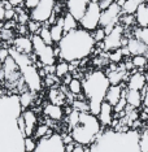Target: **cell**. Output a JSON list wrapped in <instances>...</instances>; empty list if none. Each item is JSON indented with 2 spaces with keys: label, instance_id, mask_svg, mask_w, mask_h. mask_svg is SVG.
<instances>
[{
  "label": "cell",
  "instance_id": "f35d334b",
  "mask_svg": "<svg viewBox=\"0 0 148 152\" xmlns=\"http://www.w3.org/2000/svg\"><path fill=\"white\" fill-rule=\"evenodd\" d=\"M17 127H18V130L21 131V134L23 137H25V121H23V117H22V115L21 116H18L17 117Z\"/></svg>",
  "mask_w": 148,
  "mask_h": 152
},
{
  "label": "cell",
  "instance_id": "836d02e7",
  "mask_svg": "<svg viewBox=\"0 0 148 152\" xmlns=\"http://www.w3.org/2000/svg\"><path fill=\"white\" fill-rule=\"evenodd\" d=\"M92 37H94V39H95L96 43L104 42V39H105V37H106L105 29H104V27H101V26H99L98 29H95L94 31H92Z\"/></svg>",
  "mask_w": 148,
  "mask_h": 152
},
{
  "label": "cell",
  "instance_id": "7bdbcfd3",
  "mask_svg": "<svg viewBox=\"0 0 148 152\" xmlns=\"http://www.w3.org/2000/svg\"><path fill=\"white\" fill-rule=\"evenodd\" d=\"M9 56V48H4V47H0V60L4 63V60Z\"/></svg>",
  "mask_w": 148,
  "mask_h": 152
},
{
  "label": "cell",
  "instance_id": "30bf717a",
  "mask_svg": "<svg viewBox=\"0 0 148 152\" xmlns=\"http://www.w3.org/2000/svg\"><path fill=\"white\" fill-rule=\"evenodd\" d=\"M56 5V0H40L35 8L30 11V20H34L40 23L48 22L51 16L55 13Z\"/></svg>",
  "mask_w": 148,
  "mask_h": 152
},
{
  "label": "cell",
  "instance_id": "e0dca14e",
  "mask_svg": "<svg viewBox=\"0 0 148 152\" xmlns=\"http://www.w3.org/2000/svg\"><path fill=\"white\" fill-rule=\"evenodd\" d=\"M126 47L129 48L130 55L135 56V55H147L148 52V46L140 39H138L136 37H131L127 40Z\"/></svg>",
  "mask_w": 148,
  "mask_h": 152
},
{
  "label": "cell",
  "instance_id": "d590c367",
  "mask_svg": "<svg viewBox=\"0 0 148 152\" xmlns=\"http://www.w3.org/2000/svg\"><path fill=\"white\" fill-rule=\"evenodd\" d=\"M36 147V142L33 137H23V148L27 152H34Z\"/></svg>",
  "mask_w": 148,
  "mask_h": 152
},
{
  "label": "cell",
  "instance_id": "d6986e66",
  "mask_svg": "<svg viewBox=\"0 0 148 152\" xmlns=\"http://www.w3.org/2000/svg\"><path fill=\"white\" fill-rule=\"evenodd\" d=\"M135 15V21L138 27H148V4L147 3H142L138 7Z\"/></svg>",
  "mask_w": 148,
  "mask_h": 152
},
{
  "label": "cell",
  "instance_id": "7a4b0ae2",
  "mask_svg": "<svg viewBox=\"0 0 148 152\" xmlns=\"http://www.w3.org/2000/svg\"><path fill=\"white\" fill-rule=\"evenodd\" d=\"M139 131L135 129L120 131H101L91 144L90 152H142L139 147Z\"/></svg>",
  "mask_w": 148,
  "mask_h": 152
},
{
  "label": "cell",
  "instance_id": "8fae6325",
  "mask_svg": "<svg viewBox=\"0 0 148 152\" xmlns=\"http://www.w3.org/2000/svg\"><path fill=\"white\" fill-rule=\"evenodd\" d=\"M122 16V8L117 3H113L111 7L101 11L100 17V26L105 29V33L108 34L112 31V29L120 22V17Z\"/></svg>",
  "mask_w": 148,
  "mask_h": 152
},
{
  "label": "cell",
  "instance_id": "ab89813d",
  "mask_svg": "<svg viewBox=\"0 0 148 152\" xmlns=\"http://www.w3.org/2000/svg\"><path fill=\"white\" fill-rule=\"evenodd\" d=\"M39 1H40V0H25V8L33 11V9L38 5V3H39Z\"/></svg>",
  "mask_w": 148,
  "mask_h": 152
},
{
  "label": "cell",
  "instance_id": "cb8c5ba5",
  "mask_svg": "<svg viewBox=\"0 0 148 152\" xmlns=\"http://www.w3.org/2000/svg\"><path fill=\"white\" fill-rule=\"evenodd\" d=\"M144 1L146 0H126L122 7V13L123 15H134L136 12L138 7Z\"/></svg>",
  "mask_w": 148,
  "mask_h": 152
},
{
  "label": "cell",
  "instance_id": "5b68a950",
  "mask_svg": "<svg viewBox=\"0 0 148 152\" xmlns=\"http://www.w3.org/2000/svg\"><path fill=\"white\" fill-rule=\"evenodd\" d=\"M9 55L15 58L17 65H18V69L21 72L22 79L25 82L27 90L33 92H38L42 87V75L35 66V61L30 57V55L18 52L13 47L9 48Z\"/></svg>",
  "mask_w": 148,
  "mask_h": 152
},
{
  "label": "cell",
  "instance_id": "7dc6e473",
  "mask_svg": "<svg viewBox=\"0 0 148 152\" xmlns=\"http://www.w3.org/2000/svg\"><path fill=\"white\" fill-rule=\"evenodd\" d=\"M3 64H4V63H3V61L0 60V70H1V69H3Z\"/></svg>",
  "mask_w": 148,
  "mask_h": 152
},
{
  "label": "cell",
  "instance_id": "4316f807",
  "mask_svg": "<svg viewBox=\"0 0 148 152\" xmlns=\"http://www.w3.org/2000/svg\"><path fill=\"white\" fill-rule=\"evenodd\" d=\"M69 70H70V65H69L68 61H60L58 64H56V70H55V75L57 78H64L66 74H69Z\"/></svg>",
  "mask_w": 148,
  "mask_h": 152
},
{
  "label": "cell",
  "instance_id": "f6af8a7d",
  "mask_svg": "<svg viewBox=\"0 0 148 152\" xmlns=\"http://www.w3.org/2000/svg\"><path fill=\"white\" fill-rule=\"evenodd\" d=\"M4 12H5L4 5H3V3H0V22L4 20Z\"/></svg>",
  "mask_w": 148,
  "mask_h": 152
},
{
  "label": "cell",
  "instance_id": "1f68e13d",
  "mask_svg": "<svg viewBox=\"0 0 148 152\" xmlns=\"http://www.w3.org/2000/svg\"><path fill=\"white\" fill-rule=\"evenodd\" d=\"M108 58H109V61H111V63H113V64H120V63H122L123 53H122L121 48H118V50L109 52V53H108Z\"/></svg>",
  "mask_w": 148,
  "mask_h": 152
},
{
  "label": "cell",
  "instance_id": "603a6c76",
  "mask_svg": "<svg viewBox=\"0 0 148 152\" xmlns=\"http://www.w3.org/2000/svg\"><path fill=\"white\" fill-rule=\"evenodd\" d=\"M63 25H64V30L65 33H69V31H73V30L78 29L79 26V21H78L75 17L69 13L68 11L65 12V15L63 16Z\"/></svg>",
  "mask_w": 148,
  "mask_h": 152
},
{
  "label": "cell",
  "instance_id": "2e32d148",
  "mask_svg": "<svg viewBox=\"0 0 148 152\" xmlns=\"http://www.w3.org/2000/svg\"><path fill=\"white\" fill-rule=\"evenodd\" d=\"M13 48L18 52L31 55L33 53V40L26 35H20L13 40Z\"/></svg>",
  "mask_w": 148,
  "mask_h": 152
},
{
  "label": "cell",
  "instance_id": "e575fe53",
  "mask_svg": "<svg viewBox=\"0 0 148 152\" xmlns=\"http://www.w3.org/2000/svg\"><path fill=\"white\" fill-rule=\"evenodd\" d=\"M79 113L78 110L75 109H71V112L68 115V124H69V127L70 129H73V127L78 124V121H79Z\"/></svg>",
  "mask_w": 148,
  "mask_h": 152
},
{
  "label": "cell",
  "instance_id": "8992f818",
  "mask_svg": "<svg viewBox=\"0 0 148 152\" xmlns=\"http://www.w3.org/2000/svg\"><path fill=\"white\" fill-rule=\"evenodd\" d=\"M31 40H33V53L38 58V63L42 65V66L55 65L56 52H55L53 46L44 43L43 39L38 34H34L31 37Z\"/></svg>",
  "mask_w": 148,
  "mask_h": 152
},
{
  "label": "cell",
  "instance_id": "484cf974",
  "mask_svg": "<svg viewBox=\"0 0 148 152\" xmlns=\"http://www.w3.org/2000/svg\"><path fill=\"white\" fill-rule=\"evenodd\" d=\"M134 68H136L139 72H143L144 68L148 66V56L146 55H135L131 58Z\"/></svg>",
  "mask_w": 148,
  "mask_h": 152
},
{
  "label": "cell",
  "instance_id": "9a60e30c",
  "mask_svg": "<svg viewBox=\"0 0 148 152\" xmlns=\"http://www.w3.org/2000/svg\"><path fill=\"white\" fill-rule=\"evenodd\" d=\"M147 86V79L143 72H134L130 74V78L127 81V88L130 90H138V91H143Z\"/></svg>",
  "mask_w": 148,
  "mask_h": 152
},
{
  "label": "cell",
  "instance_id": "f546056e",
  "mask_svg": "<svg viewBox=\"0 0 148 152\" xmlns=\"http://www.w3.org/2000/svg\"><path fill=\"white\" fill-rule=\"evenodd\" d=\"M139 147L142 152H148V129H144L139 134Z\"/></svg>",
  "mask_w": 148,
  "mask_h": 152
},
{
  "label": "cell",
  "instance_id": "f1b7e54d",
  "mask_svg": "<svg viewBox=\"0 0 148 152\" xmlns=\"http://www.w3.org/2000/svg\"><path fill=\"white\" fill-rule=\"evenodd\" d=\"M50 134H52V131H50V126L46 125V124H40V125H36L33 137L36 138V139H40V138H44L50 135Z\"/></svg>",
  "mask_w": 148,
  "mask_h": 152
},
{
  "label": "cell",
  "instance_id": "c3c4849f",
  "mask_svg": "<svg viewBox=\"0 0 148 152\" xmlns=\"http://www.w3.org/2000/svg\"><path fill=\"white\" fill-rule=\"evenodd\" d=\"M0 87H1V78H0Z\"/></svg>",
  "mask_w": 148,
  "mask_h": 152
},
{
  "label": "cell",
  "instance_id": "ba28073f",
  "mask_svg": "<svg viewBox=\"0 0 148 152\" xmlns=\"http://www.w3.org/2000/svg\"><path fill=\"white\" fill-rule=\"evenodd\" d=\"M127 40H129V38L125 37V27L118 22L112 29V31L106 34L104 42H103L104 52H112V51L121 48L122 46H126Z\"/></svg>",
  "mask_w": 148,
  "mask_h": 152
},
{
  "label": "cell",
  "instance_id": "bcb514c9",
  "mask_svg": "<svg viewBox=\"0 0 148 152\" xmlns=\"http://www.w3.org/2000/svg\"><path fill=\"white\" fill-rule=\"evenodd\" d=\"M8 1L12 4V7H18L21 3H25V0H8Z\"/></svg>",
  "mask_w": 148,
  "mask_h": 152
},
{
  "label": "cell",
  "instance_id": "ee69618b",
  "mask_svg": "<svg viewBox=\"0 0 148 152\" xmlns=\"http://www.w3.org/2000/svg\"><path fill=\"white\" fill-rule=\"evenodd\" d=\"M85 146H82V144H75V147H74V150H73V152H86V150H85Z\"/></svg>",
  "mask_w": 148,
  "mask_h": 152
},
{
  "label": "cell",
  "instance_id": "60d3db41",
  "mask_svg": "<svg viewBox=\"0 0 148 152\" xmlns=\"http://www.w3.org/2000/svg\"><path fill=\"white\" fill-rule=\"evenodd\" d=\"M16 17V12H15V9L13 8H9V9H5V12H4V20H13Z\"/></svg>",
  "mask_w": 148,
  "mask_h": 152
},
{
  "label": "cell",
  "instance_id": "681fc988",
  "mask_svg": "<svg viewBox=\"0 0 148 152\" xmlns=\"http://www.w3.org/2000/svg\"><path fill=\"white\" fill-rule=\"evenodd\" d=\"M144 3H147V4H148V0H146V1H144Z\"/></svg>",
  "mask_w": 148,
  "mask_h": 152
},
{
  "label": "cell",
  "instance_id": "ffe728a7",
  "mask_svg": "<svg viewBox=\"0 0 148 152\" xmlns=\"http://www.w3.org/2000/svg\"><path fill=\"white\" fill-rule=\"evenodd\" d=\"M125 98H126V100H127V104L133 105L134 108H136V109H138L140 105L143 104V99H144V96H143V94H142V91L126 88Z\"/></svg>",
  "mask_w": 148,
  "mask_h": 152
},
{
  "label": "cell",
  "instance_id": "9c48e42d",
  "mask_svg": "<svg viewBox=\"0 0 148 152\" xmlns=\"http://www.w3.org/2000/svg\"><path fill=\"white\" fill-rule=\"evenodd\" d=\"M34 152H66L63 137L58 134H50V135L40 138L36 142V147Z\"/></svg>",
  "mask_w": 148,
  "mask_h": 152
},
{
  "label": "cell",
  "instance_id": "83f0119b",
  "mask_svg": "<svg viewBox=\"0 0 148 152\" xmlns=\"http://www.w3.org/2000/svg\"><path fill=\"white\" fill-rule=\"evenodd\" d=\"M68 88L70 91V94L74 95H79L81 92H83V85H82L81 79L78 78H71V81L68 85Z\"/></svg>",
  "mask_w": 148,
  "mask_h": 152
},
{
  "label": "cell",
  "instance_id": "8d00e7d4",
  "mask_svg": "<svg viewBox=\"0 0 148 152\" xmlns=\"http://www.w3.org/2000/svg\"><path fill=\"white\" fill-rule=\"evenodd\" d=\"M42 25H43V23H40L38 21H34V20H29V22L26 23L27 30H29L33 35H34V34H39L40 29H42Z\"/></svg>",
  "mask_w": 148,
  "mask_h": 152
},
{
  "label": "cell",
  "instance_id": "4dcf8cb0",
  "mask_svg": "<svg viewBox=\"0 0 148 152\" xmlns=\"http://www.w3.org/2000/svg\"><path fill=\"white\" fill-rule=\"evenodd\" d=\"M38 35L42 38L44 43L50 44V46H53L52 37H51V30H50V27H48V26H42V29H40V31H39Z\"/></svg>",
  "mask_w": 148,
  "mask_h": 152
},
{
  "label": "cell",
  "instance_id": "52a82bcc",
  "mask_svg": "<svg viewBox=\"0 0 148 152\" xmlns=\"http://www.w3.org/2000/svg\"><path fill=\"white\" fill-rule=\"evenodd\" d=\"M100 17H101V8L99 5L98 1L92 0L88 4L87 9L85 11L82 18L79 20V26L85 30L88 31H94L95 29H98L100 26Z\"/></svg>",
  "mask_w": 148,
  "mask_h": 152
},
{
  "label": "cell",
  "instance_id": "f907efd6",
  "mask_svg": "<svg viewBox=\"0 0 148 152\" xmlns=\"http://www.w3.org/2000/svg\"><path fill=\"white\" fill-rule=\"evenodd\" d=\"M1 1H3V0H0V3H1Z\"/></svg>",
  "mask_w": 148,
  "mask_h": 152
},
{
  "label": "cell",
  "instance_id": "f5cc1de1",
  "mask_svg": "<svg viewBox=\"0 0 148 152\" xmlns=\"http://www.w3.org/2000/svg\"><path fill=\"white\" fill-rule=\"evenodd\" d=\"M147 68H148V66H147Z\"/></svg>",
  "mask_w": 148,
  "mask_h": 152
},
{
  "label": "cell",
  "instance_id": "74e56055",
  "mask_svg": "<svg viewBox=\"0 0 148 152\" xmlns=\"http://www.w3.org/2000/svg\"><path fill=\"white\" fill-rule=\"evenodd\" d=\"M126 105H127V100H126V98H125V95H123L122 98L120 99L118 102H117V104L113 105V110H114V113H121V112H123V110H125Z\"/></svg>",
  "mask_w": 148,
  "mask_h": 152
},
{
  "label": "cell",
  "instance_id": "3957f363",
  "mask_svg": "<svg viewBox=\"0 0 148 152\" xmlns=\"http://www.w3.org/2000/svg\"><path fill=\"white\" fill-rule=\"evenodd\" d=\"M82 85H83L85 99L87 100L88 105H90V112L92 115L98 116L100 105L105 100V94L111 86L106 73H104L103 70L92 72L88 75H86Z\"/></svg>",
  "mask_w": 148,
  "mask_h": 152
},
{
  "label": "cell",
  "instance_id": "816d5d0a",
  "mask_svg": "<svg viewBox=\"0 0 148 152\" xmlns=\"http://www.w3.org/2000/svg\"><path fill=\"white\" fill-rule=\"evenodd\" d=\"M25 152H27V151H25Z\"/></svg>",
  "mask_w": 148,
  "mask_h": 152
},
{
  "label": "cell",
  "instance_id": "6da1fadb",
  "mask_svg": "<svg viewBox=\"0 0 148 152\" xmlns=\"http://www.w3.org/2000/svg\"><path fill=\"white\" fill-rule=\"evenodd\" d=\"M60 58L68 63H78L87 58L95 51L96 42L92 33L82 27L65 33L63 39L57 43Z\"/></svg>",
  "mask_w": 148,
  "mask_h": 152
},
{
  "label": "cell",
  "instance_id": "7402d4cb",
  "mask_svg": "<svg viewBox=\"0 0 148 152\" xmlns=\"http://www.w3.org/2000/svg\"><path fill=\"white\" fill-rule=\"evenodd\" d=\"M43 112H44V115H46L48 118L55 120V121L61 120L63 118V116H64L63 108H61L58 104H55V103H50V104H47L46 107H44Z\"/></svg>",
  "mask_w": 148,
  "mask_h": 152
},
{
  "label": "cell",
  "instance_id": "4fadbf2b",
  "mask_svg": "<svg viewBox=\"0 0 148 152\" xmlns=\"http://www.w3.org/2000/svg\"><path fill=\"white\" fill-rule=\"evenodd\" d=\"M98 118L101 124V127H109L112 126L113 118H114V110H113V105L109 104L108 102H103L100 105V110L98 113Z\"/></svg>",
  "mask_w": 148,
  "mask_h": 152
},
{
  "label": "cell",
  "instance_id": "5bb4252c",
  "mask_svg": "<svg viewBox=\"0 0 148 152\" xmlns=\"http://www.w3.org/2000/svg\"><path fill=\"white\" fill-rule=\"evenodd\" d=\"M22 117L25 121V137H33L35 127L38 125V117L31 109H25L22 112Z\"/></svg>",
  "mask_w": 148,
  "mask_h": 152
},
{
  "label": "cell",
  "instance_id": "44dd1931",
  "mask_svg": "<svg viewBox=\"0 0 148 152\" xmlns=\"http://www.w3.org/2000/svg\"><path fill=\"white\" fill-rule=\"evenodd\" d=\"M51 30V37H52V42L53 44H57L63 39L65 30H64V25H63V17H57L56 22L52 23V26L50 27Z\"/></svg>",
  "mask_w": 148,
  "mask_h": 152
},
{
  "label": "cell",
  "instance_id": "d4e9b609",
  "mask_svg": "<svg viewBox=\"0 0 148 152\" xmlns=\"http://www.w3.org/2000/svg\"><path fill=\"white\" fill-rule=\"evenodd\" d=\"M34 94L35 92L30 91V90H25L20 94V103H21V108L22 110L27 109L30 105L33 104V100H34Z\"/></svg>",
  "mask_w": 148,
  "mask_h": 152
},
{
  "label": "cell",
  "instance_id": "b9f144b4",
  "mask_svg": "<svg viewBox=\"0 0 148 152\" xmlns=\"http://www.w3.org/2000/svg\"><path fill=\"white\" fill-rule=\"evenodd\" d=\"M99 5H100L101 11H104V9H106L108 7H111L113 3H114V0H99Z\"/></svg>",
  "mask_w": 148,
  "mask_h": 152
},
{
  "label": "cell",
  "instance_id": "277c9868",
  "mask_svg": "<svg viewBox=\"0 0 148 152\" xmlns=\"http://www.w3.org/2000/svg\"><path fill=\"white\" fill-rule=\"evenodd\" d=\"M101 130L103 127L98 116L92 115L91 112H81L79 121L71 129L70 134L75 143L82 146H90L95 142Z\"/></svg>",
  "mask_w": 148,
  "mask_h": 152
},
{
  "label": "cell",
  "instance_id": "ac0fdd59",
  "mask_svg": "<svg viewBox=\"0 0 148 152\" xmlns=\"http://www.w3.org/2000/svg\"><path fill=\"white\" fill-rule=\"evenodd\" d=\"M126 92V88L122 87V85H111L105 94V102H108L109 104L112 105H116L117 102L125 95Z\"/></svg>",
  "mask_w": 148,
  "mask_h": 152
},
{
  "label": "cell",
  "instance_id": "7c38bea8",
  "mask_svg": "<svg viewBox=\"0 0 148 152\" xmlns=\"http://www.w3.org/2000/svg\"><path fill=\"white\" fill-rule=\"evenodd\" d=\"M92 0H66V11L79 21Z\"/></svg>",
  "mask_w": 148,
  "mask_h": 152
},
{
  "label": "cell",
  "instance_id": "d6a6232c",
  "mask_svg": "<svg viewBox=\"0 0 148 152\" xmlns=\"http://www.w3.org/2000/svg\"><path fill=\"white\" fill-rule=\"evenodd\" d=\"M73 109L78 110V112H90V105H88L87 100H75L73 103Z\"/></svg>",
  "mask_w": 148,
  "mask_h": 152
}]
</instances>
